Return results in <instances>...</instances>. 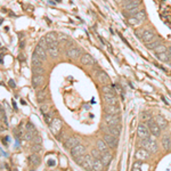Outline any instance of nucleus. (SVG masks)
<instances>
[{
  "label": "nucleus",
  "mask_w": 171,
  "mask_h": 171,
  "mask_svg": "<svg viewBox=\"0 0 171 171\" xmlns=\"http://www.w3.org/2000/svg\"><path fill=\"white\" fill-rule=\"evenodd\" d=\"M94 157L89 155V154H85L82 156L75 159V162L78 164H80L82 168H85L87 171H91L92 170V166H94Z\"/></svg>",
  "instance_id": "f257e3e1"
},
{
  "label": "nucleus",
  "mask_w": 171,
  "mask_h": 171,
  "mask_svg": "<svg viewBox=\"0 0 171 171\" xmlns=\"http://www.w3.org/2000/svg\"><path fill=\"white\" fill-rule=\"evenodd\" d=\"M142 148L147 149L149 153H156L157 152V144L155 140H153L151 138L142 139Z\"/></svg>",
  "instance_id": "f03ea898"
},
{
  "label": "nucleus",
  "mask_w": 171,
  "mask_h": 171,
  "mask_svg": "<svg viewBox=\"0 0 171 171\" xmlns=\"http://www.w3.org/2000/svg\"><path fill=\"white\" fill-rule=\"evenodd\" d=\"M62 127H63V122L61 119H58V118H55V119H52V121L49 123V129H50V131H52V135H55L57 136L59 131L62 130Z\"/></svg>",
  "instance_id": "7ed1b4c3"
},
{
  "label": "nucleus",
  "mask_w": 171,
  "mask_h": 171,
  "mask_svg": "<svg viewBox=\"0 0 171 171\" xmlns=\"http://www.w3.org/2000/svg\"><path fill=\"white\" fill-rule=\"evenodd\" d=\"M146 126H147L148 129H149L151 135H153L154 137H160V136H161V128L157 126L156 122L153 119L148 120L147 122H146Z\"/></svg>",
  "instance_id": "20e7f679"
},
{
  "label": "nucleus",
  "mask_w": 171,
  "mask_h": 171,
  "mask_svg": "<svg viewBox=\"0 0 171 171\" xmlns=\"http://www.w3.org/2000/svg\"><path fill=\"white\" fill-rule=\"evenodd\" d=\"M104 122L107 127H111V126H116V124H120V122H121V118H120V115L105 114Z\"/></svg>",
  "instance_id": "39448f33"
},
{
  "label": "nucleus",
  "mask_w": 171,
  "mask_h": 171,
  "mask_svg": "<svg viewBox=\"0 0 171 171\" xmlns=\"http://www.w3.org/2000/svg\"><path fill=\"white\" fill-rule=\"evenodd\" d=\"M137 135L140 139H146V138H149L151 136V132H149V129L145 123H139L137 128Z\"/></svg>",
  "instance_id": "423d86ee"
},
{
  "label": "nucleus",
  "mask_w": 171,
  "mask_h": 171,
  "mask_svg": "<svg viewBox=\"0 0 171 171\" xmlns=\"http://www.w3.org/2000/svg\"><path fill=\"white\" fill-rule=\"evenodd\" d=\"M155 35H156L155 32L152 31V30H144L139 37H140L142 42L146 45V43H149L151 41H153L154 38H155Z\"/></svg>",
  "instance_id": "0eeeda50"
},
{
  "label": "nucleus",
  "mask_w": 171,
  "mask_h": 171,
  "mask_svg": "<svg viewBox=\"0 0 171 171\" xmlns=\"http://www.w3.org/2000/svg\"><path fill=\"white\" fill-rule=\"evenodd\" d=\"M104 142L107 144V146L111 148H118V145H119V140H118V138L112 136V135H109V133H105L104 135Z\"/></svg>",
  "instance_id": "6e6552de"
},
{
  "label": "nucleus",
  "mask_w": 171,
  "mask_h": 171,
  "mask_svg": "<svg viewBox=\"0 0 171 171\" xmlns=\"http://www.w3.org/2000/svg\"><path fill=\"white\" fill-rule=\"evenodd\" d=\"M80 144V138L76 137V136H71V137H69L64 142V146L66 149H70L71 151L72 148H74L76 145H79Z\"/></svg>",
  "instance_id": "1a4fd4ad"
},
{
  "label": "nucleus",
  "mask_w": 171,
  "mask_h": 171,
  "mask_svg": "<svg viewBox=\"0 0 171 171\" xmlns=\"http://www.w3.org/2000/svg\"><path fill=\"white\" fill-rule=\"evenodd\" d=\"M149 156H151V153L145 148H139V149H137V152L135 153V157L137 161H146L149 159Z\"/></svg>",
  "instance_id": "9d476101"
},
{
  "label": "nucleus",
  "mask_w": 171,
  "mask_h": 171,
  "mask_svg": "<svg viewBox=\"0 0 171 171\" xmlns=\"http://www.w3.org/2000/svg\"><path fill=\"white\" fill-rule=\"evenodd\" d=\"M48 55L52 57V58H57L58 55H59V47H58V41L56 42H52L48 46L47 49Z\"/></svg>",
  "instance_id": "9b49d317"
},
{
  "label": "nucleus",
  "mask_w": 171,
  "mask_h": 171,
  "mask_svg": "<svg viewBox=\"0 0 171 171\" xmlns=\"http://www.w3.org/2000/svg\"><path fill=\"white\" fill-rule=\"evenodd\" d=\"M66 56H67V58L74 61V59H78V58H80V57L82 56V52H81L80 48H76V47L70 48V49H67Z\"/></svg>",
  "instance_id": "f8f14e48"
},
{
  "label": "nucleus",
  "mask_w": 171,
  "mask_h": 171,
  "mask_svg": "<svg viewBox=\"0 0 171 171\" xmlns=\"http://www.w3.org/2000/svg\"><path fill=\"white\" fill-rule=\"evenodd\" d=\"M139 7H140V1L139 0H132L131 2H129L128 5L124 6V10H127L128 13L133 14V13H137Z\"/></svg>",
  "instance_id": "ddd939ff"
},
{
  "label": "nucleus",
  "mask_w": 171,
  "mask_h": 171,
  "mask_svg": "<svg viewBox=\"0 0 171 171\" xmlns=\"http://www.w3.org/2000/svg\"><path fill=\"white\" fill-rule=\"evenodd\" d=\"M85 154H86V147L83 145H81V144L76 145L75 147L71 149V155L74 157V160L78 159V157L82 156V155H85Z\"/></svg>",
  "instance_id": "4468645a"
},
{
  "label": "nucleus",
  "mask_w": 171,
  "mask_h": 171,
  "mask_svg": "<svg viewBox=\"0 0 171 171\" xmlns=\"http://www.w3.org/2000/svg\"><path fill=\"white\" fill-rule=\"evenodd\" d=\"M80 61L86 66H92V65H95L96 63L95 58L89 54H82V56L80 57Z\"/></svg>",
  "instance_id": "2eb2a0df"
},
{
  "label": "nucleus",
  "mask_w": 171,
  "mask_h": 171,
  "mask_svg": "<svg viewBox=\"0 0 171 171\" xmlns=\"http://www.w3.org/2000/svg\"><path fill=\"white\" fill-rule=\"evenodd\" d=\"M121 126L120 124H116V126H111V127H107L106 129V133H109L114 137L119 138L120 135H121Z\"/></svg>",
  "instance_id": "dca6fc26"
},
{
  "label": "nucleus",
  "mask_w": 171,
  "mask_h": 171,
  "mask_svg": "<svg viewBox=\"0 0 171 171\" xmlns=\"http://www.w3.org/2000/svg\"><path fill=\"white\" fill-rule=\"evenodd\" d=\"M104 102L107 105H118L119 104V99L118 97L113 94H104Z\"/></svg>",
  "instance_id": "f3484780"
},
{
  "label": "nucleus",
  "mask_w": 171,
  "mask_h": 171,
  "mask_svg": "<svg viewBox=\"0 0 171 171\" xmlns=\"http://www.w3.org/2000/svg\"><path fill=\"white\" fill-rule=\"evenodd\" d=\"M45 83V76L43 74H33V78H32V86L34 88H39Z\"/></svg>",
  "instance_id": "a211bd4d"
},
{
  "label": "nucleus",
  "mask_w": 171,
  "mask_h": 171,
  "mask_svg": "<svg viewBox=\"0 0 171 171\" xmlns=\"http://www.w3.org/2000/svg\"><path fill=\"white\" fill-rule=\"evenodd\" d=\"M154 121L156 122V124L161 128V130H164V129H166V127H168V121H166L162 115H160V114H157V115H155V118H154Z\"/></svg>",
  "instance_id": "6ab92c4d"
},
{
  "label": "nucleus",
  "mask_w": 171,
  "mask_h": 171,
  "mask_svg": "<svg viewBox=\"0 0 171 171\" xmlns=\"http://www.w3.org/2000/svg\"><path fill=\"white\" fill-rule=\"evenodd\" d=\"M96 76H97L98 81H100V82L104 83V85H107L109 82V75H107V73L104 71H102V70H99V71L96 73Z\"/></svg>",
  "instance_id": "aec40b11"
},
{
  "label": "nucleus",
  "mask_w": 171,
  "mask_h": 171,
  "mask_svg": "<svg viewBox=\"0 0 171 171\" xmlns=\"http://www.w3.org/2000/svg\"><path fill=\"white\" fill-rule=\"evenodd\" d=\"M106 114H113V115H120V109L118 105H107L105 107Z\"/></svg>",
  "instance_id": "412c9836"
},
{
  "label": "nucleus",
  "mask_w": 171,
  "mask_h": 171,
  "mask_svg": "<svg viewBox=\"0 0 171 171\" xmlns=\"http://www.w3.org/2000/svg\"><path fill=\"white\" fill-rule=\"evenodd\" d=\"M96 145H97V148L99 149L100 153H106L109 151V146H107V144L104 142V139H98V140L96 142Z\"/></svg>",
  "instance_id": "4be33fe9"
},
{
  "label": "nucleus",
  "mask_w": 171,
  "mask_h": 171,
  "mask_svg": "<svg viewBox=\"0 0 171 171\" xmlns=\"http://www.w3.org/2000/svg\"><path fill=\"white\" fill-rule=\"evenodd\" d=\"M29 162H30V164H31V166H38L39 164H40L41 160H40V157H39V155L37 154V153H33L32 155H30V156H29Z\"/></svg>",
  "instance_id": "5701e85b"
},
{
  "label": "nucleus",
  "mask_w": 171,
  "mask_h": 171,
  "mask_svg": "<svg viewBox=\"0 0 171 171\" xmlns=\"http://www.w3.org/2000/svg\"><path fill=\"white\" fill-rule=\"evenodd\" d=\"M100 161L104 166H109L111 161H112V154L109 152L106 153H102V156H100Z\"/></svg>",
  "instance_id": "b1692460"
},
{
  "label": "nucleus",
  "mask_w": 171,
  "mask_h": 171,
  "mask_svg": "<svg viewBox=\"0 0 171 171\" xmlns=\"http://www.w3.org/2000/svg\"><path fill=\"white\" fill-rule=\"evenodd\" d=\"M162 146L166 151L171 149V136H164L162 138Z\"/></svg>",
  "instance_id": "393cba45"
},
{
  "label": "nucleus",
  "mask_w": 171,
  "mask_h": 171,
  "mask_svg": "<svg viewBox=\"0 0 171 171\" xmlns=\"http://www.w3.org/2000/svg\"><path fill=\"white\" fill-rule=\"evenodd\" d=\"M34 54H37L42 61H45L46 59V55H47V50L46 49H43V48H41L40 46H37L35 47V49H34Z\"/></svg>",
  "instance_id": "a878e982"
},
{
  "label": "nucleus",
  "mask_w": 171,
  "mask_h": 171,
  "mask_svg": "<svg viewBox=\"0 0 171 171\" xmlns=\"http://www.w3.org/2000/svg\"><path fill=\"white\" fill-rule=\"evenodd\" d=\"M104 164L102 163L100 159H95L94 160V166H92V170L94 171H103Z\"/></svg>",
  "instance_id": "bb28decb"
},
{
  "label": "nucleus",
  "mask_w": 171,
  "mask_h": 171,
  "mask_svg": "<svg viewBox=\"0 0 171 171\" xmlns=\"http://www.w3.org/2000/svg\"><path fill=\"white\" fill-rule=\"evenodd\" d=\"M45 39H46V41H47L48 46H49L50 43L56 42V41H57L56 34L54 33V32H49V33H47L46 35H45Z\"/></svg>",
  "instance_id": "cd10ccee"
},
{
  "label": "nucleus",
  "mask_w": 171,
  "mask_h": 171,
  "mask_svg": "<svg viewBox=\"0 0 171 171\" xmlns=\"http://www.w3.org/2000/svg\"><path fill=\"white\" fill-rule=\"evenodd\" d=\"M157 57V59L162 63H168L169 62V59H170V57L168 55V52H161V54H155Z\"/></svg>",
  "instance_id": "c85d7f7f"
},
{
  "label": "nucleus",
  "mask_w": 171,
  "mask_h": 171,
  "mask_svg": "<svg viewBox=\"0 0 171 171\" xmlns=\"http://www.w3.org/2000/svg\"><path fill=\"white\" fill-rule=\"evenodd\" d=\"M133 17H135V18H137L140 23H142V22L146 19V13H145V10H138L137 13L135 14Z\"/></svg>",
  "instance_id": "c756f323"
},
{
  "label": "nucleus",
  "mask_w": 171,
  "mask_h": 171,
  "mask_svg": "<svg viewBox=\"0 0 171 171\" xmlns=\"http://www.w3.org/2000/svg\"><path fill=\"white\" fill-rule=\"evenodd\" d=\"M32 65L33 66H41L42 65V59L37 54H34V52L33 55H32Z\"/></svg>",
  "instance_id": "7c9ffc66"
},
{
  "label": "nucleus",
  "mask_w": 171,
  "mask_h": 171,
  "mask_svg": "<svg viewBox=\"0 0 171 171\" xmlns=\"http://www.w3.org/2000/svg\"><path fill=\"white\" fill-rule=\"evenodd\" d=\"M37 99L39 103H43L45 100L47 99V91L46 90H40L37 94Z\"/></svg>",
  "instance_id": "2f4dec72"
},
{
  "label": "nucleus",
  "mask_w": 171,
  "mask_h": 171,
  "mask_svg": "<svg viewBox=\"0 0 171 171\" xmlns=\"http://www.w3.org/2000/svg\"><path fill=\"white\" fill-rule=\"evenodd\" d=\"M159 45H161V41H160L159 39H156V40H153V41H151L149 43H146V47H147L148 49L153 50V49H155V48H156Z\"/></svg>",
  "instance_id": "473e14b6"
},
{
  "label": "nucleus",
  "mask_w": 171,
  "mask_h": 171,
  "mask_svg": "<svg viewBox=\"0 0 171 171\" xmlns=\"http://www.w3.org/2000/svg\"><path fill=\"white\" fill-rule=\"evenodd\" d=\"M102 90H103L104 94H113V95H115V91H114L113 87L109 85H104L103 88H102Z\"/></svg>",
  "instance_id": "72a5a7b5"
},
{
  "label": "nucleus",
  "mask_w": 171,
  "mask_h": 171,
  "mask_svg": "<svg viewBox=\"0 0 171 171\" xmlns=\"http://www.w3.org/2000/svg\"><path fill=\"white\" fill-rule=\"evenodd\" d=\"M166 49H168V48H166L164 45H162L161 43V45H159L155 49H153V52H155V54H161V52H166Z\"/></svg>",
  "instance_id": "f704fd0d"
},
{
  "label": "nucleus",
  "mask_w": 171,
  "mask_h": 171,
  "mask_svg": "<svg viewBox=\"0 0 171 171\" xmlns=\"http://www.w3.org/2000/svg\"><path fill=\"white\" fill-rule=\"evenodd\" d=\"M0 120L2 121V123H5L6 126H8V122H7V118H6L5 111H4V109L1 107V105H0Z\"/></svg>",
  "instance_id": "c9c22d12"
},
{
  "label": "nucleus",
  "mask_w": 171,
  "mask_h": 171,
  "mask_svg": "<svg viewBox=\"0 0 171 171\" xmlns=\"http://www.w3.org/2000/svg\"><path fill=\"white\" fill-rule=\"evenodd\" d=\"M91 156L94 157V159H100L102 153L99 152L98 148H92V149H91Z\"/></svg>",
  "instance_id": "e433bc0d"
},
{
  "label": "nucleus",
  "mask_w": 171,
  "mask_h": 171,
  "mask_svg": "<svg viewBox=\"0 0 171 171\" xmlns=\"http://www.w3.org/2000/svg\"><path fill=\"white\" fill-rule=\"evenodd\" d=\"M49 109H50V107H49V104H47V103H45V104H42L40 106V111H41L42 115L47 114L49 112Z\"/></svg>",
  "instance_id": "4c0bfd02"
},
{
  "label": "nucleus",
  "mask_w": 171,
  "mask_h": 171,
  "mask_svg": "<svg viewBox=\"0 0 171 171\" xmlns=\"http://www.w3.org/2000/svg\"><path fill=\"white\" fill-rule=\"evenodd\" d=\"M25 130H28V131H30V132L34 133V135H37V130H35V128H34V126L32 123H26V126H25Z\"/></svg>",
  "instance_id": "58836bf2"
},
{
  "label": "nucleus",
  "mask_w": 171,
  "mask_h": 171,
  "mask_svg": "<svg viewBox=\"0 0 171 171\" xmlns=\"http://www.w3.org/2000/svg\"><path fill=\"white\" fill-rule=\"evenodd\" d=\"M41 149H42V146H41V145H39V144H33V145H32V147H31L32 153H37V154H38Z\"/></svg>",
  "instance_id": "ea45409f"
},
{
  "label": "nucleus",
  "mask_w": 171,
  "mask_h": 171,
  "mask_svg": "<svg viewBox=\"0 0 171 171\" xmlns=\"http://www.w3.org/2000/svg\"><path fill=\"white\" fill-rule=\"evenodd\" d=\"M32 71H33V74H38V75H40V74H43V67L41 66H33V69H32Z\"/></svg>",
  "instance_id": "a19ab883"
},
{
  "label": "nucleus",
  "mask_w": 171,
  "mask_h": 171,
  "mask_svg": "<svg viewBox=\"0 0 171 171\" xmlns=\"http://www.w3.org/2000/svg\"><path fill=\"white\" fill-rule=\"evenodd\" d=\"M128 22H129V24H130V25H132V26H137V25H139V24H142L137 18H135L133 16L128 19Z\"/></svg>",
  "instance_id": "79ce46f5"
},
{
  "label": "nucleus",
  "mask_w": 171,
  "mask_h": 171,
  "mask_svg": "<svg viewBox=\"0 0 171 171\" xmlns=\"http://www.w3.org/2000/svg\"><path fill=\"white\" fill-rule=\"evenodd\" d=\"M39 46L41 48H43V49H46L47 50L48 49V43H47V41H46V39H45V37L43 38H41V40L39 41V43H38Z\"/></svg>",
  "instance_id": "37998d69"
},
{
  "label": "nucleus",
  "mask_w": 171,
  "mask_h": 171,
  "mask_svg": "<svg viewBox=\"0 0 171 171\" xmlns=\"http://www.w3.org/2000/svg\"><path fill=\"white\" fill-rule=\"evenodd\" d=\"M140 161H136L132 164V168H131V171H142L140 170Z\"/></svg>",
  "instance_id": "c03bdc74"
},
{
  "label": "nucleus",
  "mask_w": 171,
  "mask_h": 171,
  "mask_svg": "<svg viewBox=\"0 0 171 171\" xmlns=\"http://www.w3.org/2000/svg\"><path fill=\"white\" fill-rule=\"evenodd\" d=\"M43 118H45V120H46V122L49 124L52 121V112H48L47 114H45V115H43Z\"/></svg>",
  "instance_id": "a18cd8bd"
},
{
  "label": "nucleus",
  "mask_w": 171,
  "mask_h": 171,
  "mask_svg": "<svg viewBox=\"0 0 171 171\" xmlns=\"http://www.w3.org/2000/svg\"><path fill=\"white\" fill-rule=\"evenodd\" d=\"M32 142H33V144H39V145H41L42 139H41V137H40L39 135H37V136H34V138L32 139Z\"/></svg>",
  "instance_id": "49530a36"
},
{
  "label": "nucleus",
  "mask_w": 171,
  "mask_h": 171,
  "mask_svg": "<svg viewBox=\"0 0 171 171\" xmlns=\"http://www.w3.org/2000/svg\"><path fill=\"white\" fill-rule=\"evenodd\" d=\"M9 85H10V87H12V88H15V87H16L14 80H9Z\"/></svg>",
  "instance_id": "de8ad7c7"
},
{
  "label": "nucleus",
  "mask_w": 171,
  "mask_h": 171,
  "mask_svg": "<svg viewBox=\"0 0 171 171\" xmlns=\"http://www.w3.org/2000/svg\"><path fill=\"white\" fill-rule=\"evenodd\" d=\"M166 52H168V55H169V57L171 58V46L168 49H166Z\"/></svg>",
  "instance_id": "09e8293b"
},
{
  "label": "nucleus",
  "mask_w": 171,
  "mask_h": 171,
  "mask_svg": "<svg viewBox=\"0 0 171 171\" xmlns=\"http://www.w3.org/2000/svg\"><path fill=\"white\" fill-rule=\"evenodd\" d=\"M114 1H115L116 4H123V1H124V0H114Z\"/></svg>",
  "instance_id": "8fccbe9b"
},
{
  "label": "nucleus",
  "mask_w": 171,
  "mask_h": 171,
  "mask_svg": "<svg viewBox=\"0 0 171 171\" xmlns=\"http://www.w3.org/2000/svg\"><path fill=\"white\" fill-rule=\"evenodd\" d=\"M24 45H25V42H24V41H21V43H19V47H21V49L24 47Z\"/></svg>",
  "instance_id": "3c124183"
},
{
  "label": "nucleus",
  "mask_w": 171,
  "mask_h": 171,
  "mask_svg": "<svg viewBox=\"0 0 171 171\" xmlns=\"http://www.w3.org/2000/svg\"><path fill=\"white\" fill-rule=\"evenodd\" d=\"M48 164H49V166H55V162L54 161H48Z\"/></svg>",
  "instance_id": "603ef678"
},
{
  "label": "nucleus",
  "mask_w": 171,
  "mask_h": 171,
  "mask_svg": "<svg viewBox=\"0 0 171 171\" xmlns=\"http://www.w3.org/2000/svg\"><path fill=\"white\" fill-rule=\"evenodd\" d=\"M57 1H61V0H57Z\"/></svg>",
  "instance_id": "864d4df0"
}]
</instances>
